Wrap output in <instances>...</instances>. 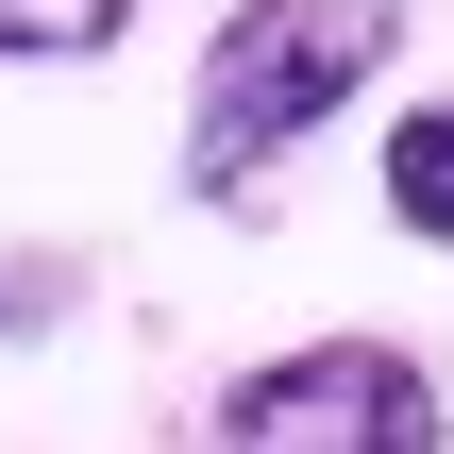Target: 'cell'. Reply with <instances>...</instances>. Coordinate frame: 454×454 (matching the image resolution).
Wrapping results in <instances>:
<instances>
[{
	"mask_svg": "<svg viewBox=\"0 0 454 454\" xmlns=\"http://www.w3.org/2000/svg\"><path fill=\"white\" fill-rule=\"evenodd\" d=\"M387 51H404V0H236L202 34V84H185V202L236 219Z\"/></svg>",
	"mask_w": 454,
	"mask_h": 454,
	"instance_id": "obj_1",
	"label": "cell"
},
{
	"mask_svg": "<svg viewBox=\"0 0 454 454\" xmlns=\"http://www.w3.org/2000/svg\"><path fill=\"white\" fill-rule=\"evenodd\" d=\"M454 404L404 337H303V354H253L219 387L202 454H438Z\"/></svg>",
	"mask_w": 454,
	"mask_h": 454,
	"instance_id": "obj_2",
	"label": "cell"
},
{
	"mask_svg": "<svg viewBox=\"0 0 454 454\" xmlns=\"http://www.w3.org/2000/svg\"><path fill=\"white\" fill-rule=\"evenodd\" d=\"M51 286H67V270H51V253H17V270H0V337H34V320H51Z\"/></svg>",
	"mask_w": 454,
	"mask_h": 454,
	"instance_id": "obj_5",
	"label": "cell"
},
{
	"mask_svg": "<svg viewBox=\"0 0 454 454\" xmlns=\"http://www.w3.org/2000/svg\"><path fill=\"white\" fill-rule=\"evenodd\" d=\"M135 34V0H0V67H101Z\"/></svg>",
	"mask_w": 454,
	"mask_h": 454,
	"instance_id": "obj_4",
	"label": "cell"
},
{
	"mask_svg": "<svg viewBox=\"0 0 454 454\" xmlns=\"http://www.w3.org/2000/svg\"><path fill=\"white\" fill-rule=\"evenodd\" d=\"M387 236H421V253H454V101H404L387 118Z\"/></svg>",
	"mask_w": 454,
	"mask_h": 454,
	"instance_id": "obj_3",
	"label": "cell"
}]
</instances>
